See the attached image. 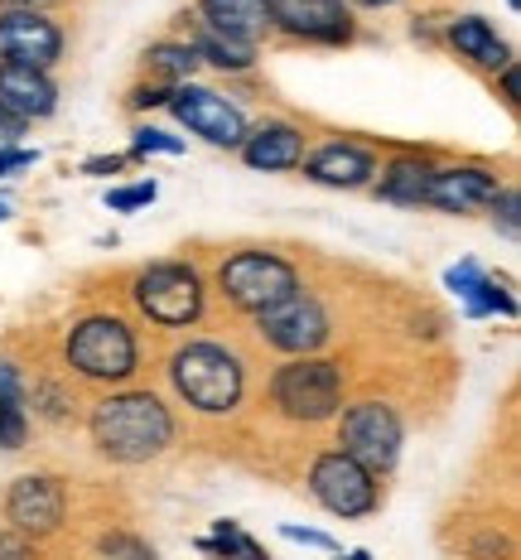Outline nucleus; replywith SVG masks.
I'll use <instances>...</instances> for the list:
<instances>
[{"instance_id":"33","label":"nucleus","mask_w":521,"mask_h":560,"mask_svg":"<svg viewBox=\"0 0 521 560\" xmlns=\"http://www.w3.org/2000/svg\"><path fill=\"white\" fill-rule=\"evenodd\" d=\"M281 536H289V541H305V546H319V551H339V541L323 532H305V527H281Z\"/></svg>"},{"instance_id":"22","label":"nucleus","mask_w":521,"mask_h":560,"mask_svg":"<svg viewBox=\"0 0 521 560\" xmlns=\"http://www.w3.org/2000/svg\"><path fill=\"white\" fill-rule=\"evenodd\" d=\"M199 68V49L189 39H159L145 49V73L159 78V83H183Z\"/></svg>"},{"instance_id":"6","label":"nucleus","mask_w":521,"mask_h":560,"mask_svg":"<svg viewBox=\"0 0 521 560\" xmlns=\"http://www.w3.org/2000/svg\"><path fill=\"white\" fill-rule=\"evenodd\" d=\"M131 310L155 329H193L208 314V280L193 261H150L126 280Z\"/></svg>"},{"instance_id":"12","label":"nucleus","mask_w":521,"mask_h":560,"mask_svg":"<svg viewBox=\"0 0 521 560\" xmlns=\"http://www.w3.org/2000/svg\"><path fill=\"white\" fill-rule=\"evenodd\" d=\"M271 30H281L289 44H353L357 10L347 0H265Z\"/></svg>"},{"instance_id":"36","label":"nucleus","mask_w":521,"mask_h":560,"mask_svg":"<svg viewBox=\"0 0 521 560\" xmlns=\"http://www.w3.org/2000/svg\"><path fill=\"white\" fill-rule=\"evenodd\" d=\"M63 0H0V10H54Z\"/></svg>"},{"instance_id":"9","label":"nucleus","mask_w":521,"mask_h":560,"mask_svg":"<svg viewBox=\"0 0 521 560\" xmlns=\"http://www.w3.org/2000/svg\"><path fill=\"white\" fill-rule=\"evenodd\" d=\"M257 338L265 348H275V353H319L323 343L333 338V319H329V310H323V300L319 295H309L305 285L295 290L289 300H281L275 310H265L257 314Z\"/></svg>"},{"instance_id":"8","label":"nucleus","mask_w":521,"mask_h":560,"mask_svg":"<svg viewBox=\"0 0 521 560\" xmlns=\"http://www.w3.org/2000/svg\"><path fill=\"white\" fill-rule=\"evenodd\" d=\"M333 420H339V450H347L353 459H363L377 478H387L396 469L401 440H405L396 406H387V401H353L347 406L343 401V411Z\"/></svg>"},{"instance_id":"29","label":"nucleus","mask_w":521,"mask_h":560,"mask_svg":"<svg viewBox=\"0 0 521 560\" xmlns=\"http://www.w3.org/2000/svg\"><path fill=\"white\" fill-rule=\"evenodd\" d=\"M92 546H97L102 556H155L145 541H135V536H126V532H107V536H97Z\"/></svg>"},{"instance_id":"2","label":"nucleus","mask_w":521,"mask_h":560,"mask_svg":"<svg viewBox=\"0 0 521 560\" xmlns=\"http://www.w3.org/2000/svg\"><path fill=\"white\" fill-rule=\"evenodd\" d=\"M92 450L107 464H121V469H135V464L159 459L174 435H179V420L155 392L145 387H116L102 392L92 401V411L83 416Z\"/></svg>"},{"instance_id":"14","label":"nucleus","mask_w":521,"mask_h":560,"mask_svg":"<svg viewBox=\"0 0 521 560\" xmlns=\"http://www.w3.org/2000/svg\"><path fill=\"white\" fill-rule=\"evenodd\" d=\"M299 170L309 184H323V189H367L377 179V150L357 136H333L309 145Z\"/></svg>"},{"instance_id":"25","label":"nucleus","mask_w":521,"mask_h":560,"mask_svg":"<svg viewBox=\"0 0 521 560\" xmlns=\"http://www.w3.org/2000/svg\"><path fill=\"white\" fill-rule=\"evenodd\" d=\"M29 445V406L0 401V450H25Z\"/></svg>"},{"instance_id":"1","label":"nucleus","mask_w":521,"mask_h":560,"mask_svg":"<svg viewBox=\"0 0 521 560\" xmlns=\"http://www.w3.org/2000/svg\"><path fill=\"white\" fill-rule=\"evenodd\" d=\"M169 392L179 396V406H189L199 420L223 425L251 401V363L237 343L213 334L183 338L165 363Z\"/></svg>"},{"instance_id":"32","label":"nucleus","mask_w":521,"mask_h":560,"mask_svg":"<svg viewBox=\"0 0 521 560\" xmlns=\"http://www.w3.org/2000/svg\"><path fill=\"white\" fill-rule=\"evenodd\" d=\"M29 126H34V121H25L20 112H10L5 102H0V145H15L20 136H29Z\"/></svg>"},{"instance_id":"7","label":"nucleus","mask_w":521,"mask_h":560,"mask_svg":"<svg viewBox=\"0 0 521 560\" xmlns=\"http://www.w3.org/2000/svg\"><path fill=\"white\" fill-rule=\"evenodd\" d=\"M309 498L333 517H372L381 508V478L347 450H319L309 459Z\"/></svg>"},{"instance_id":"17","label":"nucleus","mask_w":521,"mask_h":560,"mask_svg":"<svg viewBox=\"0 0 521 560\" xmlns=\"http://www.w3.org/2000/svg\"><path fill=\"white\" fill-rule=\"evenodd\" d=\"M439 44H445V49H454L463 63H469L473 73H483V78H493L497 68L512 63V49H507V39L483 15H454V20H445V34H439Z\"/></svg>"},{"instance_id":"27","label":"nucleus","mask_w":521,"mask_h":560,"mask_svg":"<svg viewBox=\"0 0 521 560\" xmlns=\"http://www.w3.org/2000/svg\"><path fill=\"white\" fill-rule=\"evenodd\" d=\"M493 223H497V232H502V237L507 242H517V232H521V218H517V189H512V184H502V189H497L493 194Z\"/></svg>"},{"instance_id":"16","label":"nucleus","mask_w":521,"mask_h":560,"mask_svg":"<svg viewBox=\"0 0 521 560\" xmlns=\"http://www.w3.org/2000/svg\"><path fill=\"white\" fill-rule=\"evenodd\" d=\"M241 160H247L251 170H265V174H281V170H299V160H305L309 150V136L299 131L295 121H261V126H247V136H241Z\"/></svg>"},{"instance_id":"5","label":"nucleus","mask_w":521,"mask_h":560,"mask_svg":"<svg viewBox=\"0 0 521 560\" xmlns=\"http://www.w3.org/2000/svg\"><path fill=\"white\" fill-rule=\"evenodd\" d=\"M213 290L232 314L257 319L299 290V266L271 247H237L213 266Z\"/></svg>"},{"instance_id":"13","label":"nucleus","mask_w":521,"mask_h":560,"mask_svg":"<svg viewBox=\"0 0 521 560\" xmlns=\"http://www.w3.org/2000/svg\"><path fill=\"white\" fill-rule=\"evenodd\" d=\"M68 49V30L54 10H0V58L54 68Z\"/></svg>"},{"instance_id":"15","label":"nucleus","mask_w":521,"mask_h":560,"mask_svg":"<svg viewBox=\"0 0 521 560\" xmlns=\"http://www.w3.org/2000/svg\"><path fill=\"white\" fill-rule=\"evenodd\" d=\"M497 189H502V179H497V170H488V165H445V170H430L421 208H439V213H478V208L493 203Z\"/></svg>"},{"instance_id":"21","label":"nucleus","mask_w":521,"mask_h":560,"mask_svg":"<svg viewBox=\"0 0 521 560\" xmlns=\"http://www.w3.org/2000/svg\"><path fill=\"white\" fill-rule=\"evenodd\" d=\"M183 39L199 49V63H213L217 73H251L257 68V44H241L232 34H217L213 25H203L199 15H183Z\"/></svg>"},{"instance_id":"3","label":"nucleus","mask_w":521,"mask_h":560,"mask_svg":"<svg viewBox=\"0 0 521 560\" xmlns=\"http://www.w3.org/2000/svg\"><path fill=\"white\" fill-rule=\"evenodd\" d=\"M58 363L87 392L135 387L145 372L141 329H135V319H126V314H116V310H87L68 324Z\"/></svg>"},{"instance_id":"34","label":"nucleus","mask_w":521,"mask_h":560,"mask_svg":"<svg viewBox=\"0 0 521 560\" xmlns=\"http://www.w3.org/2000/svg\"><path fill=\"white\" fill-rule=\"evenodd\" d=\"M34 165V150H20V145H0V174H15Z\"/></svg>"},{"instance_id":"35","label":"nucleus","mask_w":521,"mask_h":560,"mask_svg":"<svg viewBox=\"0 0 521 560\" xmlns=\"http://www.w3.org/2000/svg\"><path fill=\"white\" fill-rule=\"evenodd\" d=\"M131 160L135 155H97V160H87V165H83V174H121Z\"/></svg>"},{"instance_id":"39","label":"nucleus","mask_w":521,"mask_h":560,"mask_svg":"<svg viewBox=\"0 0 521 560\" xmlns=\"http://www.w3.org/2000/svg\"><path fill=\"white\" fill-rule=\"evenodd\" d=\"M507 5H512V10H517V5H521V0H507Z\"/></svg>"},{"instance_id":"10","label":"nucleus","mask_w":521,"mask_h":560,"mask_svg":"<svg viewBox=\"0 0 521 560\" xmlns=\"http://www.w3.org/2000/svg\"><path fill=\"white\" fill-rule=\"evenodd\" d=\"M165 107L174 112V121L189 126L193 136H203L208 145H217V150H237L241 136H247V116H241L237 102H227L223 92H213V88L189 83V78L169 88Z\"/></svg>"},{"instance_id":"26","label":"nucleus","mask_w":521,"mask_h":560,"mask_svg":"<svg viewBox=\"0 0 521 560\" xmlns=\"http://www.w3.org/2000/svg\"><path fill=\"white\" fill-rule=\"evenodd\" d=\"M131 155L135 160H141V155H183V140L169 136V131H159V126H135V131H131Z\"/></svg>"},{"instance_id":"20","label":"nucleus","mask_w":521,"mask_h":560,"mask_svg":"<svg viewBox=\"0 0 521 560\" xmlns=\"http://www.w3.org/2000/svg\"><path fill=\"white\" fill-rule=\"evenodd\" d=\"M430 160L415 155V150H401L396 160L377 165L381 179H372V194L381 203H401V208H421L425 203V184H430Z\"/></svg>"},{"instance_id":"28","label":"nucleus","mask_w":521,"mask_h":560,"mask_svg":"<svg viewBox=\"0 0 521 560\" xmlns=\"http://www.w3.org/2000/svg\"><path fill=\"white\" fill-rule=\"evenodd\" d=\"M155 194H159V184H155V179H145V184H126V189H111V194H107V208H111V213H131V208L155 203Z\"/></svg>"},{"instance_id":"30","label":"nucleus","mask_w":521,"mask_h":560,"mask_svg":"<svg viewBox=\"0 0 521 560\" xmlns=\"http://www.w3.org/2000/svg\"><path fill=\"white\" fill-rule=\"evenodd\" d=\"M169 88L174 83H159V78H150V83H141V88H131V107L141 112V107H165V97H169Z\"/></svg>"},{"instance_id":"24","label":"nucleus","mask_w":521,"mask_h":560,"mask_svg":"<svg viewBox=\"0 0 521 560\" xmlns=\"http://www.w3.org/2000/svg\"><path fill=\"white\" fill-rule=\"evenodd\" d=\"M463 300H469V314H493V310H502L507 319L517 314V300L507 295V290L497 285V280H488V276H478V285H473Z\"/></svg>"},{"instance_id":"38","label":"nucleus","mask_w":521,"mask_h":560,"mask_svg":"<svg viewBox=\"0 0 521 560\" xmlns=\"http://www.w3.org/2000/svg\"><path fill=\"white\" fill-rule=\"evenodd\" d=\"M5 218H10V203H0V223H5Z\"/></svg>"},{"instance_id":"18","label":"nucleus","mask_w":521,"mask_h":560,"mask_svg":"<svg viewBox=\"0 0 521 560\" xmlns=\"http://www.w3.org/2000/svg\"><path fill=\"white\" fill-rule=\"evenodd\" d=\"M0 102L10 112H20L25 121H44V116L58 112V83L49 78V68L0 58Z\"/></svg>"},{"instance_id":"37","label":"nucleus","mask_w":521,"mask_h":560,"mask_svg":"<svg viewBox=\"0 0 521 560\" xmlns=\"http://www.w3.org/2000/svg\"><path fill=\"white\" fill-rule=\"evenodd\" d=\"M347 5H353V10H391L396 0H347Z\"/></svg>"},{"instance_id":"11","label":"nucleus","mask_w":521,"mask_h":560,"mask_svg":"<svg viewBox=\"0 0 521 560\" xmlns=\"http://www.w3.org/2000/svg\"><path fill=\"white\" fill-rule=\"evenodd\" d=\"M68 517V488L54 474H25L5 488V527L44 546Z\"/></svg>"},{"instance_id":"19","label":"nucleus","mask_w":521,"mask_h":560,"mask_svg":"<svg viewBox=\"0 0 521 560\" xmlns=\"http://www.w3.org/2000/svg\"><path fill=\"white\" fill-rule=\"evenodd\" d=\"M193 15H199L203 25H213L217 34H232V39H241V44H261L275 34L271 5H265V0H199Z\"/></svg>"},{"instance_id":"31","label":"nucleus","mask_w":521,"mask_h":560,"mask_svg":"<svg viewBox=\"0 0 521 560\" xmlns=\"http://www.w3.org/2000/svg\"><path fill=\"white\" fill-rule=\"evenodd\" d=\"M493 92H502V107L517 116V107H521V97H517V58L507 68H497L493 73Z\"/></svg>"},{"instance_id":"23","label":"nucleus","mask_w":521,"mask_h":560,"mask_svg":"<svg viewBox=\"0 0 521 560\" xmlns=\"http://www.w3.org/2000/svg\"><path fill=\"white\" fill-rule=\"evenodd\" d=\"M199 546H203V551H213V556H251V560L265 556L251 536L237 532V522H213V536H203Z\"/></svg>"},{"instance_id":"4","label":"nucleus","mask_w":521,"mask_h":560,"mask_svg":"<svg viewBox=\"0 0 521 560\" xmlns=\"http://www.w3.org/2000/svg\"><path fill=\"white\" fill-rule=\"evenodd\" d=\"M265 401H271L275 416L289 420V425H299V430L333 425V416H339L343 401H347L343 363L319 358V353H295L289 363H281L271 372Z\"/></svg>"}]
</instances>
